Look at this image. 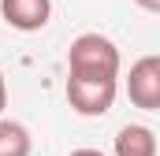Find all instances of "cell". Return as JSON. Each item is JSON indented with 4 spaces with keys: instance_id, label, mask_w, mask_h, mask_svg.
<instances>
[{
    "instance_id": "cell-1",
    "label": "cell",
    "mask_w": 160,
    "mask_h": 156,
    "mask_svg": "<svg viewBox=\"0 0 160 156\" xmlns=\"http://www.w3.org/2000/svg\"><path fill=\"white\" fill-rule=\"evenodd\" d=\"M123 56L116 48V41L104 34H78L67 48V75L86 78V82H119Z\"/></svg>"
},
{
    "instance_id": "cell-6",
    "label": "cell",
    "mask_w": 160,
    "mask_h": 156,
    "mask_svg": "<svg viewBox=\"0 0 160 156\" xmlns=\"http://www.w3.org/2000/svg\"><path fill=\"white\" fill-rule=\"evenodd\" d=\"M30 153H34L30 130L15 119H0V156H30Z\"/></svg>"
},
{
    "instance_id": "cell-9",
    "label": "cell",
    "mask_w": 160,
    "mask_h": 156,
    "mask_svg": "<svg viewBox=\"0 0 160 156\" xmlns=\"http://www.w3.org/2000/svg\"><path fill=\"white\" fill-rule=\"evenodd\" d=\"M71 156H104V153H97V149H75Z\"/></svg>"
},
{
    "instance_id": "cell-4",
    "label": "cell",
    "mask_w": 160,
    "mask_h": 156,
    "mask_svg": "<svg viewBox=\"0 0 160 156\" xmlns=\"http://www.w3.org/2000/svg\"><path fill=\"white\" fill-rule=\"evenodd\" d=\"M0 19L19 34H38L52 19V0H0Z\"/></svg>"
},
{
    "instance_id": "cell-7",
    "label": "cell",
    "mask_w": 160,
    "mask_h": 156,
    "mask_svg": "<svg viewBox=\"0 0 160 156\" xmlns=\"http://www.w3.org/2000/svg\"><path fill=\"white\" fill-rule=\"evenodd\" d=\"M4 108H8V82H4V71H0V119H4Z\"/></svg>"
},
{
    "instance_id": "cell-2",
    "label": "cell",
    "mask_w": 160,
    "mask_h": 156,
    "mask_svg": "<svg viewBox=\"0 0 160 156\" xmlns=\"http://www.w3.org/2000/svg\"><path fill=\"white\" fill-rule=\"evenodd\" d=\"M67 104L71 112H78L86 119H97V115H108L112 104H116V93H119V82H86V78H71L67 75Z\"/></svg>"
},
{
    "instance_id": "cell-5",
    "label": "cell",
    "mask_w": 160,
    "mask_h": 156,
    "mask_svg": "<svg viewBox=\"0 0 160 156\" xmlns=\"http://www.w3.org/2000/svg\"><path fill=\"white\" fill-rule=\"evenodd\" d=\"M116 156H157V134L145 123H127L119 126L116 141H112Z\"/></svg>"
},
{
    "instance_id": "cell-8",
    "label": "cell",
    "mask_w": 160,
    "mask_h": 156,
    "mask_svg": "<svg viewBox=\"0 0 160 156\" xmlns=\"http://www.w3.org/2000/svg\"><path fill=\"white\" fill-rule=\"evenodd\" d=\"M142 11H153V15H160V0H134Z\"/></svg>"
},
{
    "instance_id": "cell-3",
    "label": "cell",
    "mask_w": 160,
    "mask_h": 156,
    "mask_svg": "<svg viewBox=\"0 0 160 156\" xmlns=\"http://www.w3.org/2000/svg\"><path fill=\"white\" fill-rule=\"evenodd\" d=\"M127 97L142 112H160V56H142L138 63H130Z\"/></svg>"
}]
</instances>
